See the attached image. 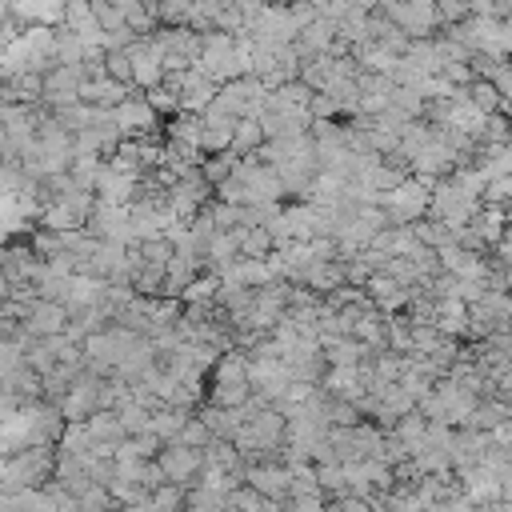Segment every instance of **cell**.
Wrapping results in <instances>:
<instances>
[{"label":"cell","instance_id":"obj_14","mask_svg":"<svg viewBox=\"0 0 512 512\" xmlns=\"http://www.w3.org/2000/svg\"><path fill=\"white\" fill-rule=\"evenodd\" d=\"M116 416H120V428H124V436H132V432H144V428H148V420H152V408L128 396L124 404H116Z\"/></svg>","mask_w":512,"mask_h":512},{"label":"cell","instance_id":"obj_15","mask_svg":"<svg viewBox=\"0 0 512 512\" xmlns=\"http://www.w3.org/2000/svg\"><path fill=\"white\" fill-rule=\"evenodd\" d=\"M100 168H104V160H100V156H72V160H68V176H72L80 188H96Z\"/></svg>","mask_w":512,"mask_h":512},{"label":"cell","instance_id":"obj_10","mask_svg":"<svg viewBox=\"0 0 512 512\" xmlns=\"http://www.w3.org/2000/svg\"><path fill=\"white\" fill-rule=\"evenodd\" d=\"M88 428H92L96 444H108V448H116V444L124 440V428H120V416H116V408H96V412L88 416Z\"/></svg>","mask_w":512,"mask_h":512},{"label":"cell","instance_id":"obj_9","mask_svg":"<svg viewBox=\"0 0 512 512\" xmlns=\"http://www.w3.org/2000/svg\"><path fill=\"white\" fill-rule=\"evenodd\" d=\"M264 144V128H260V120L256 116H236V128H232V152L236 156H252L256 148Z\"/></svg>","mask_w":512,"mask_h":512},{"label":"cell","instance_id":"obj_6","mask_svg":"<svg viewBox=\"0 0 512 512\" xmlns=\"http://www.w3.org/2000/svg\"><path fill=\"white\" fill-rule=\"evenodd\" d=\"M364 296H368V300L388 316V312H400V308L408 304L412 288H408V284H400L396 276H388V272H380V268H376V272L364 280Z\"/></svg>","mask_w":512,"mask_h":512},{"label":"cell","instance_id":"obj_11","mask_svg":"<svg viewBox=\"0 0 512 512\" xmlns=\"http://www.w3.org/2000/svg\"><path fill=\"white\" fill-rule=\"evenodd\" d=\"M200 420L212 428V436L232 440V436H236V428H240V408H220V404H208V408L200 412Z\"/></svg>","mask_w":512,"mask_h":512},{"label":"cell","instance_id":"obj_19","mask_svg":"<svg viewBox=\"0 0 512 512\" xmlns=\"http://www.w3.org/2000/svg\"><path fill=\"white\" fill-rule=\"evenodd\" d=\"M508 140H512V108H508Z\"/></svg>","mask_w":512,"mask_h":512},{"label":"cell","instance_id":"obj_13","mask_svg":"<svg viewBox=\"0 0 512 512\" xmlns=\"http://www.w3.org/2000/svg\"><path fill=\"white\" fill-rule=\"evenodd\" d=\"M236 244H240V256H268L272 252V236L264 224H240Z\"/></svg>","mask_w":512,"mask_h":512},{"label":"cell","instance_id":"obj_12","mask_svg":"<svg viewBox=\"0 0 512 512\" xmlns=\"http://www.w3.org/2000/svg\"><path fill=\"white\" fill-rule=\"evenodd\" d=\"M236 160H240V156H236L232 148H224V152H204V160H200V176H204V180L216 188L220 180H228V176H232Z\"/></svg>","mask_w":512,"mask_h":512},{"label":"cell","instance_id":"obj_18","mask_svg":"<svg viewBox=\"0 0 512 512\" xmlns=\"http://www.w3.org/2000/svg\"><path fill=\"white\" fill-rule=\"evenodd\" d=\"M492 84H496V92L504 96V100H512V60L504 56V60H496V68H492V76H488Z\"/></svg>","mask_w":512,"mask_h":512},{"label":"cell","instance_id":"obj_4","mask_svg":"<svg viewBox=\"0 0 512 512\" xmlns=\"http://www.w3.org/2000/svg\"><path fill=\"white\" fill-rule=\"evenodd\" d=\"M244 480L280 508L288 496V484H292V468L284 460H252V464H244Z\"/></svg>","mask_w":512,"mask_h":512},{"label":"cell","instance_id":"obj_17","mask_svg":"<svg viewBox=\"0 0 512 512\" xmlns=\"http://www.w3.org/2000/svg\"><path fill=\"white\" fill-rule=\"evenodd\" d=\"M176 440H180V444H192V448H204V444L212 440V428H208L200 416H192V412H188V416H184V424H180V432H176Z\"/></svg>","mask_w":512,"mask_h":512},{"label":"cell","instance_id":"obj_8","mask_svg":"<svg viewBox=\"0 0 512 512\" xmlns=\"http://www.w3.org/2000/svg\"><path fill=\"white\" fill-rule=\"evenodd\" d=\"M124 96H128V84H120L112 76H92V80L80 84V100H88L96 108H116Z\"/></svg>","mask_w":512,"mask_h":512},{"label":"cell","instance_id":"obj_2","mask_svg":"<svg viewBox=\"0 0 512 512\" xmlns=\"http://www.w3.org/2000/svg\"><path fill=\"white\" fill-rule=\"evenodd\" d=\"M156 464L164 472V480L172 484H196L200 468H204V448H192V444H180V440H168L160 452H156Z\"/></svg>","mask_w":512,"mask_h":512},{"label":"cell","instance_id":"obj_5","mask_svg":"<svg viewBox=\"0 0 512 512\" xmlns=\"http://www.w3.org/2000/svg\"><path fill=\"white\" fill-rule=\"evenodd\" d=\"M112 120L124 136H156V128H160V112L148 104V96H124L112 108Z\"/></svg>","mask_w":512,"mask_h":512},{"label":"cell","instance_id":"obj_7","mask_svg":"<svg viewBox=\"0 0 512 512\" xmlns=\"http://www.w3.org/2000/svg\"><path fill=\"white\" fill-rule=\"evenodd\" d=\"M24 324V332H28V340L32 336H56V332H64V324H68V308L60 304V300H36L32 308H28V316L20 320Z\"/></svg>","mask_w":512,"mask_h":512},{"label":"cell","instance_id":"obj_1","mask_svg":"<svg viewBox=\"0 0 512 512\" xmlns=\"http://www.w3.org/2000/svg\"><path fill=\"white\" fill-rule=\"evenodd\" d=\"M428 188H432V180L408 172L400 184H392L388 192H380L376 204L384 208V220L388 224H412V220H420L428 212Z\"/></svg>","mask_w":512,"mask_h":512},{"label":"cell","instance_id":"obj_3","mask_svg":"<svg viewBox=\"0 0 512 512\" xmlns=\"http://www.w3.org/2000/svg\"><path fill=\"white\" fill-rule=\"evenodd\" d=\"M100 384H104V376L100 372H80L72 384H68V392L60 396V416L64 420H88L96 408H100Z\"/></svg>","mask_w":512,"mask_h":512},{"label":"cell","instance_id":"obj_16","mask_svg":"<svg viewBox=\"0 0 512 512\" xmlns=\"http://www.w3.org/2000/svg\"><path fill=\"white\" fill-rule=\"evenodd\" d=\"M104 76H112V80L132 88V60H128L124 48H104Z\"/></svg>","mask_w":512,"mask_h":512}]
</instances>
